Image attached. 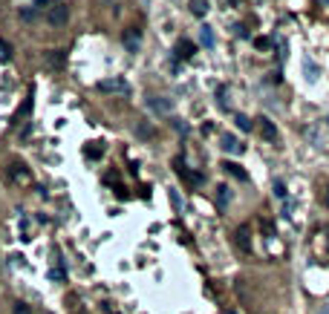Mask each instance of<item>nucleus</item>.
<instances>
[{
	"label": "nucleus",
	"instance_id": "5",
	"mask_svg": "<svg viewBox=\"0 0 329 314\" xmlns=\"http://www.w3.org/2000/svg\"><path fill=\"white\" fill-rule=\"evenodd\" d=\"M147 107H150L153 113H159V116H170L173 101H170V98H164V95H150V98H147Z\"/></svg>",
	"mask_w": 329,
	"mask_h": 314
},
{
	"label": "nucleus",
	"instance_id": "18",
	"mask_svg": "<svg viewBox=\"0 0 329 314\" xmlns=\"http://www.w3.org/2000/svg\"><path fill=\"white\" fill-rule=\"evenodd\" d=\"M234 124L240 127V130H243V133H248V130H251V118H248V116H243V113H240V116H234Z\"/></svg>",
	"mask_w": 329,
	"mask_h": 314
},
{
	"label": "nucleus",
	"instance_id": "1",
	"mask_svg": "<svg viewBox=\"0 0 329 314\" xmlns=\"http://www.w3.org/2000/svg\"><path fill=\"white\" fill-rule=\"evenodd\" d=\"M173 170H176V173H179L188 185H202V182H205V176H202V173H197V170H191V167H188V164H185L179 156L173 158Z\"/></svg>",
	"mask_w": 329,
	"mask_h": 314
},
{
	"label": "nucleus",
	"instance_id": "12",
	"mask_svg": "<svg viewBox=\"0 0 329 314\" xmlns=\"http://www.w3.org/2000/svg\"><path fill=\"white\" fill-rule=\"evenodd\" d=\"M223 170H226V173H231L234 179H240V182H246V179H248V173H246L237 161H226V164H223Z\"/></svg>",
	"mask_w": 329,
	"mask_h": 314
},
{
	"label": "nucleus",
	"instance_id": "26",
	"mask_svg": "<svg viewBox=\"0 0 329 314\" xmlns=\"http://www.w3.org/2000/svg\"><path fill=\"white\" fill-rule=\"evenodd\" d=\"M234 32H237V38H251V35H248V29H246V26H237V29H234Z\"/></svg>",
	"mask_w": 329,
	"mask_h": 314
},
{
	"label": "nucleus",
	"instance_id": "6",
	"mask_svg": "<svg viewBox=\"0 0 329 314\" xmlns=\"http://www.w3.org/2000/svg\"><path fill=\"white\" fill-rule=\"evenodd\" d=\"M122 43H124V49L127 52H139V46H142V32L136 29H124V35H122Z\"/></svg>",
	"mask_w": 329,
	"mask_h": 314
},
{
	"label": "nucleus",
	"instance_id": "28",
	"mask_svg": "<svg viewBox=\"0 0 329 314\" xmlns=\"http://www.w3.org/2000/svg\"><path fill=\"white\" fill-rule=\"evenodd\" d=\"M38 6H43V3H61V0H35Z\"/></svg>",
	"mask_w": 329,
	"mask_h": 314
},
{
	"label": "nucleus",
	"instance_id": "4",
	"mask_svg": "<svg viewBox=\"0 0 329 314\" xmlns=\"http://www.w3.org/2000/svg\"><path fill=\"white\" fill-rule=\"evenodd\" d=\"M99 90H101V93L130 95V87H127V81H122V78H107V81H99Z\"/></svg>",
	"mask_w": 329,
	"mask_h": 314
},
{
	"label": "nucleus",
	"instance_id": "16",
	"mask_svg": "<svg viewBox=\"0 0 329 314\" xmlns=\"http://www.w3.org/2000/svg\"><path fill=\"white\" fill-rule=\"evenodd\" d=\"M136 136L139 138H153V127L147 124V121H139L136 124Z\"/></svg>",
	"mask_w": 329,
	"mask_h": 314
},
{
	"label": "nucleus",
	"instance_id": "24",
	"mask_svg": "<svg viewBox=\"0 0 329 314\" xmlns=\"http://www.w3.org/2000/svg\"><path fill=\"white\" fill-rule=\"evenodd\" d=\"M0 55H3V61H9V58H12V46H9L6 40H0Z\"/></svg>",
	"mask_w": 329,
	"mask_h": 314
},
{
	"label": "nucleus",
	"instance_id": "19",
	"mask_svg": "<svg viewBox=\"0 0 329 314\" xmlns=\"http://www.w3.org/2000/svg\"><path fill=\"white\" fill-rule=\"evenodd\" d=\"M84 153H87V158H93V161H99V158L104 156V147H101V144H93V147H87Z\"/></svg>",
	"mask_w": 329,
	"mask_h": 314
},
{
	"label": "nucleus",
	"instance_id": "25",
	"mask_svg": "<svg viewBox=\"0 0 329 314\" xmlns=\"http://www.w3.org/2000/svg\"><path fill=\"white\" fill-rule=\"evenodd\" d=\"M21 18H23V20H35V9H29V6L21 9Z\"/></svg>",
	"mask_w": 329,
	"mask_h": 314
},
{
	"label": "nucleus",
	"instance_id": "2",
	"mask_svg": "<svg viewBox=\"0 0 329 314\" xmlns=\"http://www.w3.org/2000/svg\"><path fill=\"white\" fill-rule=\"evenodd\" d=\"M66 20H69V9H66L64 3L49 6V12H46V23L49 26H66Z\"/></svg>",
	"mask_w": 329,
	"mask_h": 314
},
{
	"label": "nucleus",
	"instance_id": "11",
	"mask_svg": "<svg viewBox=\"0 0 329 314\" xmlns=\"http://www.w3.org/2000/svg\"><path fill=\"white\" fill-rule=\"evenodd\" d=\"M199 43H202L205 49H214L217 38H214V29H211V26H199Z\"/></svg>",
	"mask_w": 329,
	"mask_h": 314
},
{
	"label": "nucleus",
	"instance_id": "10",
	"mask_svg": "<svg viewBox=\"0 0 329 314\" xmlns=\"http://www.w3.org/2000/svg\"><path fill=\"white\" fill-rule=\"evenodd\" d=\"M194 52H197V46H194L188 38H182V40L176 43V58H179V61H188V58H194Z\"/></svg>",
	"mask_w": 329,
	"mask_h": 314
},
{
	"label": "nucleus",
	"instance_id": "15",
	"mask_svg": "<svg viewBox=\"0 0 329 314\" xmlns=\"http://www.w3.org/2000/svg\"><path fill=\"white\" fill-rule=\"evenodd\" d=\"M29 113H32V93H29V98L23 101V107L18 110V116H15V121H23V124H29L26 118H29Z\"/></svg>",
	"mask_w": 329,
	"mask_h": 314
},
{
	"label": "nucleus",
	"instance_id": "22",
	"mask_svg": "<svg viewBox=\"0 0 329 314\" xmlns=\"http://www.w3.org/2000/svg\"><path fill=\"white\" fill-rule=\"evenodd\" d=\"M271 193H274L277 199H286V185H283V182H274V185H271Z\"/></svg>",
	"mask_w": 329,
	"mask_h": 314
},
{
	"label": "nucleus",
	"instance_id": "13",
	"mask_svg": "<svg viewBox=\"0 0 329 314\" xmlns=\"http://www.w3.org/2000/svg\"><path fill=\"white\" fill-rule=\"evenodd\" d=\"M9 176H12L15 182H29V179H32V176H29V170H26V164H12Z\"/></svg>",
	"mask_w": 329,
	"mask_h": 314
},
{
	"label": "nucleus",
	"instance_id": "8",
	"mask_svg": "<svg viewBox=\"0 0 329 314\" xmlns=\"http://www.w3.org/2000/svg\"><path fill=\"white\" fill-rule=\"evenodd\" d=\"M257 130H260V136H263L266 141H277V127H274L271 118L260 116V118H257Z\"/></svg>",
	"mask_w": 329,
	"mask_h": 314
},
{
	"label": "nucleus",
	"instance_id": "20",
	"mask_svg": "<svg viewBox=\"0 0 329 314\" xmlns=\"http://www.w3.org/2000/svg\"><path fill=\"white\" fill-rule=\"evenodd\" d=\"M12 314H35V312H32V306H29V303H21V300H18V303H15V309H12Z\"/></svg>",
	"mask_w": 329,
	"mask_h": 314
},
{
	"label": "nucleus",
	"instance_id": "30",
	"mask_svg": "<svg viewBox=\"0 0 329 314\" xmlns=\"http://www.w3.org/2000/svg\"><path fill=\"white\" fill-rule=\"evenodd\" d=\"M318 3H321V6H329V0H318Z\"/></svg>",
	"mask_w": 329,
	"mask_h": 314
},
{
	"label": "nucleus",
	"instance_id": "3",
	"mask_svg": "<svg viewBox=\"0 0 329 314\" xmlns=\"http://www.w3.org/2000/svg\"><path fill=\"white\" fill-rule=\"evenodd\" d=\"M43 66L46 69H64L66 66V49H49V52H43Z\"/></svg>",
	"mask_w": 329,
	"mask_h": 314
},
{
	"label": "nucleus",
	"instance_id": "27",
	"mask_svg": "<svg viewBox=\"0 0 329 314\" xmlns=\"http://www.w3.org/2000/svg\"><path fill=\"white\" fill-rule=\"evenodd\" d=\"M173 127H176L179 133H188V124H182V121H173Z\"/></svg>",
	"mask_w": 329,
	"mask_h": 314
},
{
	"label": "nucleus",
	"instance_id": "14",
	"mask_svg": "<svg viewBox=\"0 0 329 314\" xmlns=\"http://www.w3.org/2000/svg\"><path fill=\"white\" fill-rule=\"evenodd\" d=\"M228 202H231V188L228 185H220L217 188V208L223 211V208H228Z\"/></svg>",
	"mask_w": 329,
	"mask_h": 314
},
{
	"label": "nucleus",
	"instance_id": "23",
	"mask_svg": "<svg viewBox=\"0 0 329 314\" xmlns=\"http://www.w3.org/2000/svg\"><path fill=\"white\" fill-rule=\"evenodd\" d=\"M49 280L61 283V280H66V271H64V268H52V271H49Z\"/></svg>",
	"mask_w": 329,
	"mask_h": 314
},
{
	"label": "nucleus",
	"instance_id": "17",
	"mask_svg": "<svg viewBox=\"0 0 329 314\" xmlns=\"http://www.w3.org/2000/svg\"><path fill=\"white\" fill-rule=\"evenodd\" d=\"M191 12H194L197 18H205V15H208V3H205V0H191Z\"/></svg>",
	"mask_w": 329,
	"mask_h": 314
},
{
	"label": "nucleus",
	"instance_id": "9",
	"mask_svg": "<svg viewBox=\"0 0 329 314\" xmlns=\"http://www.w3.org/2000/svg\"><path fill=\"white\" fill-rule=\"evenodd\" d=\"M223 150H226V153H234V156H240V153L246 150V144H240V138H237V136L226 133V136H223Z\"/></svg>",
	"mask_w": 329,
	"mask_h": 314
},
{
	"label": "nucleus",
	"instance_id": "29",
	"mask_svg": "<svg viewBox=\"0 0 329 314\" xmlns=\"http://www.w3.org/2000/svg\"><path fill=\"white\" fill-rule=\"evenodd\" d=\"M324 205H327V208H329V188L324 190Z\"/></svg>",
	"mask_w": 329,
	"mask_h": 314
},
{
	"label": "nucleus",
	"instance_id": "21",
	"mask_svg": "<svg viewBox=\"0 0 329 314\" xmlns=\"http://www.w3.org/2000/svg\"><path fill=\"white\" fill-rule=\"evenodd\" d=\"M254 49H260V52L271 49V40H268V38H263V35H260V38H254Z\"/></svg>",
	"mask_w": 329,
	"mask_h": 314
},
{
	"label": "nucleus",
	"instance_id": "7",
	"mask_svg": "<svg viewBox=\"0 0 329 314\" xmlns=\"http://www.w3.org/2000/svg\"><path fill=\"white\" fill-rule=\"evenodd\" d=\"M234 242H237V248L240 251H251V231H248V225H240L237 231H234Z\"/></svg>",
	"mask_w": 329,
	"mask_h": 314
}]
</instances>
